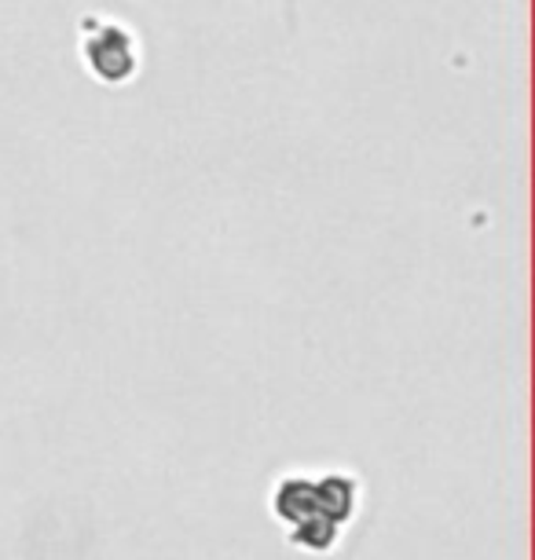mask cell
Returning <instances> with one entry per match:
<instances>
[{
  "label": "cell",
  "instance_id": "cell-1",
  "mask_svg": "<svg viewBox=\"0 0 535 560\" xmlns=\"http://www.w3.org/2000/svg\"><path fill=\"white\" fill-rule=\"evenodd\" d=\"M78 51H81L85 70L103 84H125L140 70V45H136V34L125 23H114V19H103V15L85 19Z\"/></svg>",
  "mask_w": 535,
  "mask_h": 560
},
{
  "label": "cell",
  "instance_id": "cell-2",
  "mask_svg": "<svg viewBox=\"0 0 535 560\" xmlns=\"http://www.w3.org/2000/svg\"><path fill=\"white\" fill-rule=\"evenodd\" d=\"M271 516L287 527L309 521V516H327L319 505V483H316V472H287V477L276 480V488H271ZM330 521V516H327Z\"/></svg>",
  "mask_w": 535,
  "mask_h": 560
},
{
  "label": "cell",
  "instance_id": "cell-3",
  "mask_svg": "<svg viewBox=\"0 0 535 560\" xmlns=\"http://www.w3.org/2000/svg\"><path fill=\"white\" fill-rule=\"evenodd\" d=\"M316 483H319L323 513L338 527L352 524V516L360 513V502H363L360 477H352V472H345V469H327V472H316Z\"/></svg>",
  "mask_w": 535,
  "mask_h": 560
},
{
  "label": "cell",
  "instance_id": "cell-4",
  "mask_svg": "<svg viewBox=\"0 0 535 560\" xmlns=\"http://www.w3.org/2000/svg\"><path fill=\"white\" fill-rule=\"evenodd\" d=\"M287 535H290V546L304 549V553H330V549H338L341 527L327 521V516H309V521L293 524Z\"/></svg>",
  "mask_w": 535,
  "mask_h": 560
}]
</instances>
